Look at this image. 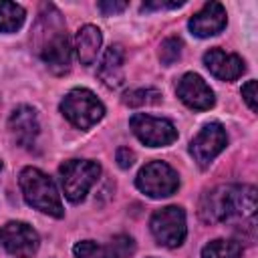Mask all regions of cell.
<instances>
[{"label": "cell", "mask_w": 258, "mask_h": 258, "mask_svg": "<svg viewBox=\"0 0 258 258\" xmlns=\"http://www.w3.org/2000/svg\"><path fill=\"white\" fill-rule=\"evenodd\" d=\"M242 97H244L246 105L250 107V111L256 113V109H258V105H256V81H248L242 87Z\"/></svg>", "instance_id": "23"}, {"label": "cell", "mask_w": 258, "mask_h": 258, "mask_svg": "<svg viewBox=\"0 0 258 258\" xmlns=\"http://www.w3.org/2000/svg\"><path fill=\"white\" fill-rule=\"evenodd\" d=\"M133 161H135V153H133L129 147H119V149H117V163H119L121 169L131 167Z\"/></svg>", "instance_id": "24"}, {"label": "cell", "mask_w": 258, "mask_h": 258, "mask_svg": "<svg viewBox=\"0 0 258 258\" xmlns=\"http://www.w3.org/2000/svg\"><path fill=\"white\" fill-rule=\"evenodd\" d=\"M206 69L220 81H236L244 73V60L238 54L226 52L222 48H210L204 54Z\"/></svg>", "instance_id": "15"}, {"label": "cell", "mask_w": 258, "mask_h": 258, "mask_svg": "<svg viewBox=\"0 0 258 258\" xmlns=\"http://www.w3.org/2000/svg\"><path fill=\"white\" fill-rule=\"evenodd\" d=\"M101 42H103V34L97 26L85 24L83 28H79L77 38H75V48H77V56H79L81 64L89 67L95 62L97 52L101 48Z\"/></svg>", "instance_id": "17"}, {"label": "cell", "mask_w": 258, "mask_h": 258, "mask_svg": "<svg viewBox=\"0 0 258 258\" xmlns=\"http://www.w3.org/2000/svg\"><path fill=\"white\" fill-rule=\"evenodd\" d=\"M135 250V244L129 236H117L115 240H111L109 246L97 244L93 240H83L77 242L73 252L77 258H127L131 256Z\"/></svg>", "instance_id": "14"}, {"label": "cell", "mask_w": 258, "mask_h": 258, "mask_svg": "<svg viewBox=\"0 0 258 258\" xmlns=\"http://www.w3.org/2000/svg\"><path fill=\"white\" fill-rule=\"evenodd\" d=\"M99 79L109 87V89H119L125 81L123 75V48L119 44H111L105 54L103 60L99 64Z\"/></svg>", "instance_id": "16"}, {"label": "cell", "mask_w": 258, "mask_h": 258, "mask_svg": "<svg viewBox=\"0 0 258 258\" xmlns=\"http://www.w3.org/2000/svg\"><path fill=\"white\" fill-rule=\"evenodd\" d=\"M228 145V135H226V129L222 127V123L214 121V123H208L200 129V133L191 139L189 143V153L191 157L198 161L200 167H206L210 165L220 153L222 149Z\"/></svg>", "instance_id": "10"}, {"label": "cell", "mask_w": 258, "mask_h": 258, "mask_svg": "<svg viewBox=\"0 0 258 258\" xmlns=\"http://www.w3.org/2000/svg\"><path fill=\"white\" fill-rule=\"evenodd\" d=\"M226 24H228V14H226V8L220 2L204 4V8L200 12H196L187 22L191 34L198 36V38L214 36V34L222 32L226 28Z\"/></svg>", "instance_id": "13"}, {"label": "cell", "mask_w": 258, "mask_h": 258, "mask_svg": "<svg viewBox=\"0 0 258 258\" xmlns=\"http://www.w3.org/2000/svg\"><path fill=\"white\" fill-rule=\"evenodd\" d=\"M8 129L10 135L14 137V141L24 147V149H32L36 145L38 133H40V123L36 117V111L28 105H20L12 111L10 119H8Z\"/></svg>", "instance_id": "12"}, {"label": "cell", "mask_w": 258, "mask_h": 258, "mask_svg": "<svg viewBox=\"0 0 258 258\" xmlns=\"http://www.w3.org/2000/svg\"><path fill=\"white\" fill-rule=\"evenodd\" d=\"M34 42L40 58L54 75H64L71 69V40L60 18V12L52 4L42 6L40 20L34 28Z\"/></svg>", "instance_id": "1"}, {"label": "cell", "mask_w": 258, "mask_h": 258, "mask_svg": "<svg viewBox=\"0 0 258 258\" xmlns=\"http://www.w3.org/2000/svg\"><path fill=\"white\" fill-rule=\"evenodd\" d=\"M181 50H183L181 38L179 36H169L159 46V58H161V62L165 67H169V64H173V62H177L181 58Z\"/></svg>", "instance_id": "21"}, {"label": "cell", "mask_w": 258, "mask_h": 258, "mask_svg": "<svg viewBox=\"0 0 258 258\" xmlns=\"http://www.w3.org/2000/svg\"><path fill=\"white\" fill-rule=\"evenodd\" d=\"M149 230L157 244L165 248H177L183 244L187 228H185V212L179 206H165L155 210L149 220Z\"/></svg>", "instance_id": "6"}, {"label": "cell", "mask_w": 258, "mask_h": 258, "mask_svg": "<svg viewBox=\"0 0 258 258\" xmlns=\"http://www.w3.org/2000/svg\"><path fill=\"white\" fill-rule=\"evenodd\" d=\"M64 198L73 204L85 200L93 183L101 175V165L91 159H69L58 167Z\"/></svg>", "instance_id": "4"}, {"label": "cell", "mask_w": 258, "mask_h": 258, "mask_svg": "<svg viewBox=\"0 0 258 258\" xmlns=\"http://www.w3.org/2000/svg\"><path fill=\"white\" fill-rule=\"evenodd\" d=\"M177 97L183 105L196 111H208L214 107L216 97L210 85L196 73H185L177 83Z\"/></svg>", "instance_id": "11"}, {"label": "cell", "mask_w": 258, "mask_h": 258, "mask_svg": "<svg viewBox=\"0 0 258 258\" xmlns=\"http://www.w3.org/2000/svg\"><path fill=\"white\" fill-rule=\"evenodd\" d=\"M60 113L77 129H89L105 115L103 103L89 89H73L60 101Z\"/></svg>", "instance_id": "5"}, {"label": "cell", "mask_w": 258, "mask_h": 258, "mask_svg": "<svg viewBox=\"0 0 258 258\" xmlns=\"http://www.w3.org/2000/svg\"><path fill=\"white\" fill-rule=\"evenodd\" d=\"M24 22V8L14 2L0 0V32H14Z\"/></svg>", "instance_id": "19"}, {"label": "cell", "mask_w": 258, "mask_h": 258, "mask_svg": "<svg viewBox=\"0 0 258 258\" xmlns=\"http://www.w3.org/2000/svg\"><path fill=\"white\" fill-rule=\"evenodd\" d=\"M0 244L16 258H32L38 250L40 238L26 222H8L0 228Z\"/></svg>", "instance_id": "9"}, {"label": "cell", "mask_w": 258, "mask_h": 258, "mask_svg": "<svg viewBox=\"0 0 258 258\" xmlns=\"http://www.w3.org/2000/svg\"><path fill=\"white\" fill-rule=\"evenodd\" d=\"M242 244L236 240H212L202 248V258H240Z\"/></svg>", "instance_id": "18"}, {"label": "cell", "mask_w": 258, "mask_h": 258, "mask_svg": "<svg viewBox=\"0 0 258 258\" xmlns=\"http://www.w3.org/2000/svg\"><path fill=\"white\" fill-rule=\"evenodd\" d=\"M161 101V93L157 89H131L125 93L123 103L129 107H143V105H155Z\"/></svg>", "instance_id": "20"}, {"label": "cell", "mask_w": 258, "mask_h": 258, "mask_svg": "<svg viewBox=\"0 0 258 258\" xmlns=\"http://www.w3.org/2000/svg\"><path fill=\"white\" fill-rule=\"evenodd\" d=\"M18 183H20V191L28 206H32L34 210L48 214L52 218L64 216L60 194H58L54 181L44 171H40L36 167H24L18 175Z\"/></svg>", "instance_id": "3"}, {"label": "cell", "mask_w": 258, "mask_h": 258, "mask_svg": "<svg viewBox=\"0 0 258 258\" xmlns=\"http://www.w3.org/2000/svg\"><path fill=\"white\" fill-rule=\"evenodd\" d=\"M129 127L135 137L149 147H165L177 139V129L173 127V123L161 117L135 113L129 119Z\"/></svg>", "instance_id": "8"}, {"label": "cell", "mask_w": 258, "mask_h": 258, "mask_svg": "<svg viewBox=\"0 0 258 258\" xmlns=\"http://www.w3.org/2000/svg\"><path fill=\"white\" fill-rule=\"evenodd\" d=\"M135 185L139 191H143L149 198H155V200L167 198L177 191L179 175L165 161H151L139 169V173L135 177Z\"/></svg>", "instance_id": "7"}, {"label": "cell", "mask_w": 258, "mask_h": 258, "mask_svg": "<svg viewBox=\"0 0 258 258\" xmlns=\"http://www.w3.org/2000/svg\"><path fill=\"white\" fill-rule=\"evenodd\" d=\"M185 2H145L143 6H141V10H163V8H179V6H183Z\"/></svg>", "instance_id": "25"}, {"label": "cell", "mask_w": 258, "mask_h": 258, "mask_svg": "<svg viewBox=\"0 0 258 258\" xmlns=\"http://www.w3.org/2000/svg\"><path fill=\"white\" fill-rule=\"evenodd\" d=\"M97 8L105 14V16H111V14H117V12H123L127 8V2H115V0H101L97 4Z\"/></svg>", "instance_id": "22"}, {"label": "cell", "mask_w": 258, "mask_h": 258, "mask_svg": "<svg viewBox=\"0 0 258 258\" xmlns=\"http://www.w3.org/2000/svg\"><path fill=\"white\" fill-rule=\"evenodd\" d=\"M256 214L254 185H218L204 194L200 202V216L204 222H228L234 218L252 220Z\"/></svg>", "instance_id": "2"}]
</instances>
